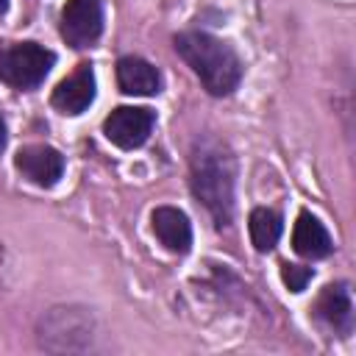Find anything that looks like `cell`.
I'll use <instances>...</instances> for the list:
<instances>
[{
    "label": "cell",
    "instance_id": "ba28073f",
    "mask_svg": "<svg viewBox=\"0 0 356 356\" xmlns=\"http://www.w3.org/2000/svg\"><path fill=\"white\" fill-rule=\"evenodd\" d=\"M153 231L159 236V242L172 250V253H186L192 248V225H189V217L181 211V209H172V206H159L153 211Z\"/></svg>",
    "mask_w": 356,
    "mask_h": 356
},
{
    "label": "cell",
    "instance_id": "52a82bcc",
    "mask_svg": "<svg viewBox=\"0 0 356 356\" xmlns=\"http://www.w3.org/2000/svg\"><path fill=\"white\" fill-rule=\"evenodd\" d=\"M53 106L64 114H81L95 100V72L89 64H78L72 75H67L53 89Z\"/></svg>",
    "mask_w": 356,
    "mask_h": 356
},
{
    "label": "cell",
    "instance_id": "30bf717a",
    "mask_svg": "<svg viewBox=\"0 0 356 356\" xmlns=\"http://www.w3.org/2000/svg\"><path fill=\"white\" fill-rule=\"evenodd\" d=\"M292 248L306 259H323L331 253L334 242H331L325 225L314 214L300 211L295 220V228H292Z\"/></svg>",
    "mask_w": 356,
    "mask_h": 356
},
{
    "label": "cell",
    "instance_id": "5b68a950",
    "mask_svg": "<svg viewBox=\"0 0 356 356\" xmlns=\"http://www.w3.org/2000/svg\"><path fill=\"white\" fill-rule=\"evenodd\" d=\"M103 31L100 0H67L61 11V36L72 47H89Z\"/></svg>",
    "mask_w": 356,
    "mask_h": 356
},
{
    "label": "cell",
    "instance_id": "9c48e42d",
    "mask_svg": "<svg viewBox=\"0 0 356 356\" xmlns=\"http://www.w3.org/2000/svg\"><path fill=\"white\" fill-rule=\"evenodd\" d=\"M117 83L125 95H156L161 89V75L150 61L125 56L117 61Z\"/></svg>",
    "mask_w": 356,
    "mask_h": 356
},
{
    "label": "cell",
    "instance_id": "277c9868",
    "mask_svg": "<svg viewBox=\"0 0 356 356\" xmlns=\"http://www.w3.org/2000/svg\"><path fill=\"white\" fill-rule=\"evenodd\" d=\"M153 122H156V114L150 108H145V106H120L106 117L103 134L117 147L134 150V147L145 145V139L153 131Z\"/></svg>",
    "mask_w": 356,
    "mask_h": 356
},
{
    "label": "cell",
    "instance_id": "7c38bea8",
    "mask_svg": "<svg viewBox=\"0 0 356 356\" xmlns=\"http://www.w3.org/2000/svg\"><path fill=\"white\" fill-rule=\"evenodd\" d=\"M248 231H250L253 248L259 253H267L281 239V217L273 209H253L248 220Z\"/></svg>",
    "mask_w": 356,
    "mask_h": 356
},
{
    "label": "cell",
    "instance_id": "7a4b0ae2",
    "mask_svg": "<svg viewBox=\"0 0 356 356\" xmlns=\"http://www.w3.org/2000/svg\"><path fill=\"white\" fill-rule=\"evenodd\" d=\"M175 50L211 95H231L236 89L242 78V61L225 42L209 33L186 31L175 36Z\"/></svg>",
    "mask_w": 356,
    "mask_h": 356
},
{
    "label": "cell",
    "instance_id": "3957f363",
    "mask_svg": "<svg viewBox=\"0 0 356 356\" xmlns=\"http://www.w3.org/2000/svg\"><path fill=\"white\" fill-rule=\"evenodd\" d=\"M53 61L56 56L36 42H19V44L0 47V81L17 89H31L44 81Z\"/></svg>",
    "mask_w": 356,
    "mask_h": 356
},
{
    "label": "cell",
    "instance_id": "5bb4252c",
    "mask_svg": "<svg viewBox=\"0 0 356 356\" xmlns=\"http://www.w3.org/2000/svg\"><path fill=\"white\" fill-rule=\"evenodd\" d=\"M3 147H6V122L0 117V153H3Z\"/></svg>",
    "mask_w": 356,
    "mask_h": 356
},
{
    "label": "cell",
    "instance_id": "6da1fadb",
    "mask_svg": "<svg viewBox=\"0 0 356 356\" xmlns=\"http://www.w3.org/2000/svg\"><path fill=\"white\" fill-rule=\"evenodd\" d=\"M192 192L222 228L234 214V159L220 142H197L192 150Z\"/></svg>",
    "mask_w": 356,
    "mask_h": 356
},
{
    "label": "cell",
    "instance_id": "8992f818",
    "mask_svg": "<svg viewBox=\"0 0 356 356\" xmlns=\"http://www.w3.org/2000/svg\"><path fill=\"white\" fill-rule=\"evenodd\" d=\"M17 170L36 186H53L64 172V156L50 145H25L14 156Z\"/></svg>",
    "mask_w": 356,
    "mask_h": 356
},
{
    "label": "cell",
    "instance_id": "4fadbf2b",
    "mask_svg": "<svg viewBox=\"0 0 356 356\" xmlns=\"http://www.w3.org/2000/svg\"><path fill=\"white\" fill-rule=\"evenodd\" d=\"M281 278L292 292H300L312 281V270L303 264H281Z\"/></svg>",
    "mask_w": 356,
    "mask_h": 356
},
{
    "label": "cell",
    "instance_id": "8fae6325",
    "mask_svg": "<svg viewBox=\"0 0 356 356\" xmlns=\"http://www.w3.org/2000/svg\"><path fill=\"white\" fill-rule=\"evenodd\" d=\"M317 314L334 328L348 334L353 325V300H350V289L345 284H331L323 289L320 300H317Z\"/></svg>",
    "mask_w": 356,
    "mask_h": 356
},
{
    "label": "cell",
    "instance_id": "9a60e30c",
    "mask_svg": "<svg viewBox=\"0 0 356 356\" xmlns=\"http://www.w3.org/2000/svg\"><path fill=\"white\" fill-rule=\"evenodd\" d=\"M6 8H8V0H0V14H3Z\"/></svg>",
    "mask_w": 356,
    "mask_h": 356
}]
</instances>
